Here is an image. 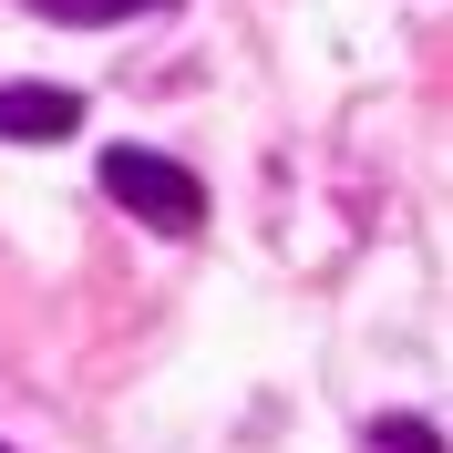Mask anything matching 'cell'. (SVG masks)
I'll return each instance as SVG.
<instances>
[{
  "mask_svg": "<svg viewBox=\"0 0 453 453\" xmlns=\"http://www.w3.org/2000/svg\"><path fill=\"white\" fill-rule=\"evenodd\" d=\"M104 196L124 206V217L165 226V237H186V226L206 217V186L175 165V155H144V144H113V155H104Z\"/></svg>",
  "mask_w": 453,
  "mask_h": 453,
  "instance_id": "cell-1",
  "label": "cell"
},
{
  "mask_svg": "<svg viewBox=\"0 0 453 453\" xmlns=\"http://www.w3.org/2000/svg\"><path fill=\"white\" fill-rule=\"evenodd\" d=\"M73 124H83V93H73V83H31V73L0 83V134H11V144H62Z\"/></svg>",
  "mask_w": 453,
  "mask_h": 453,
  "instance_id": "cell-2",
  "label": "cell"
},
{
  "mask_svg": "<svg viewBox=\"0 0 453 453\" xmlns=\"http://www.w3.org/2000/svg\"><path fill=\"white\" fill-rule=\"evenodd\" d=\"M42 21H73V31H104V21H134V11H165V0H31Z\"/></svg>",
  "mask_w": 453,
  "mask_h": 453,
  "instance_id": "cell-3",
  "label": "cell"
},
{
  "mask_svg": "<svg viewBox=\"0 0 453 453\" xmlns=\"http://www.w3.org/2000/svg\"><path fill=\"white\" fill-rule=\"evenodd\" d=\"M381 453H443V433L412 423V412H392V423H381Z\"/></svg>",
  "mask_w": 453,
  "mask_h": 453,
  "instance_id": "cell-4",
  "label": "cell"
}]
</instances>
